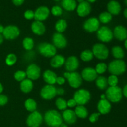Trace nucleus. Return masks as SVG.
Segmentation results:
<instances>
[{"label": "nucleus", "instance_id": "cd10ccee", "mask_svg": "<svg viewBox=\"0 0 127 127\" xmlns=\"http://www.w3.org/2000/svg\"><path fill=\"white\" fill-rule=\"evenodd\" d=\"M74 112L77 117L81 118V119H86L88 115V110L84 105L77 106L74 110Z\"/></svg>", "mask_w": 127, "mask_h": 127}, {"label": "nucleus", "instance_id": "79ce46f5", "mask_svg": "<svg viewBox=\"0 0 127 127\" xmlns=\"http://www.w3.org/2000/svg\"><path fill=\"white\" fill-rule=\"evenodd\" d=\"M24 16L27 20H31L34 18V12L32 10H26L24 14Z\"/></svg>", "mask_w": 127, "mask_h": 127}, {"label": "nucleus", "instance_id": "052dcab7", "mask_svg": "<svg viewBox=\"0 0 127 127\" xmlns=\"http://www.w3.org/2000/svg\"><path fill=\"white\" fill-rule=\"evenodd\" d=\"M76 2H78V3H81V2L84 1V0H76Z\"/></svg>", "mask_w": 127, "mask_h": 127}, {"label": "nucleus", "instance_id": "2eb2a0df", "mask_svg": "<svg viewBox=\"0 0 127 127\" xmlns=\"http://www.w3.org/2000/svg\"><path fill=\"white\" fill-rule=\"evenodd\" d=\"M76 12L79 17H84L88 16L91 11V6L90 3L84 1L78 4L76 7Z\"/></svg>", "mask_w": 127, "mask_h": 127}, {"label": "nucleus", "instance_id": "09e8293b", "mask_svg": "<svg viewBox=\"0 0 127 127\" xmlns=\"http://www.w3.org/2000/svg\"><path fill=\"white\" fill-rule=\"evenodd\" d=\"M64 93V90L63 89V88H58V89H57V94L58 95H63Z\"/></svg>", "mask_w": 127, "mask_h": 127}, {"label": "nucleus", "instance_id": "ea45409f", "mask_svg": "<svg viewBox=\"0 0 127 127\" xmlns=\"http://www.w3.org/2000/svg\"><path fill=\"white\" fill-rule=\"evenodd\" d=\"M51 13L55 16H60L63 14V9L59 6H53L50 11Z\"/></svg>", "mask_w": 127, "mask_h": 127}, {"label": "nucleus", "instance_id": "4c0bfd02", "mask_svg": "<svg viewBox=\"0 0 127 127\" xmlns=\"http://www.w3.org/2000/svg\"><path fill=\"white\" fill-rule=\"evenodd\" d=\"M14 77L17 81L21 82L26 79L27 75H26V72L24 71H17L14 73Z\"/></svg>", "mask_w": 127, "mask_h": 127}, {"label": "nucleus", "instance_id": "13d9d810", "mask_svg": "<svg viewBox=\"0 0 127 127\" xmlns=\"http://www.w3.org/2000/svg\"><path fill=\"white\" fill-rule=\"evenodd\" d=\"M60 127H68V125H67L66 124H63V123H62V125H60Z\"/></svg>", "mask_w": 127, "mask_h": 127}, {"label": "nucleus", "instance_id": "39448f33", "mask_svg": "<svg viewBox=\"0 0 127 127\" xmlns=\"http://www.w3.org/2000/svg\"><path fill=\"white\" fill-rule=\"evenodd\" d=\"M93 55L101 60H106L109 55V51L107 47L102 43H96L93 47Z\"/></svg>", "mask_w": 127, "mask_h": 127}, {"label": "nucleus", "instance_id": "e2e57ef3", "mask_svg": "<svg viewBox=\"0 0 127 127\" xmlns=\"http://www.w3.org/2000/svg\"><path fill=\"white\" fill-rule=\"evenodd\" d=\"M53 1H60V0H53Z\"/></svg>", "mask_w": 127, "mask_h": 127}, {"label": "nucleus", "instance_id": "ddd939ff", "mask_svg": "<svg viewBox=\"0 0 127 127\" xmlns=\"http://www.w3.org/2000/svg\"><path fill=\"white\" fill-rule=\"evenodd\" d=\"M50 13V11L48 7L45 6H40L34 12V19L35 21L42 22L48 18Z\"/></svg>", "mask_w": 127, "mask_h": 127}, {"label": "nucleus", "instance_id": "4be33fe9", "mask_svg": "<svg viewBox=\"0 0 127 127\" xmlns=\"http://www.w3.org/2000/svg\"><path fill=\"white\" fill-rule=\"evenodd\" d=\"M113 34L119 40H125L127 38V30L124 26H117L114 29Z\"/></svg>", "mask_w": 127, "mask_h": 127}, {"label": "nucleus", "instance_id": "5701e85b", "mask_svg": "<svg viewBox=\"0 0 127 127\" xmlns=\"http://www.w3.org/2000/svg\"><path fill=\"white\" fill-rule=\"evenodd\" d=\"M31 30L35 34L37 35H42L45 32L46 28L43 22L41 21H35L31 25Z\"/></svg>", "mask_w": 127, "mask_h": 127}, {"label": "nucleus", "instance_id": "6e6d98bb", "mask_svg": "<svg viewBox=\"0 0 127 127\" xmlns=\"http://www.w3.org/2000/svg\"><path fill=\"white\" fill-rule=\"evenodd\" d=\"M100 99H106V95H105V94H102V95H100Z\"/></svg>", "mask_w": 127, "mask_h": 127}, {"label": "nucleus", "instance_id": "864d4df0", "mask_svg": "<svg viewBox=\"0 0 127 127\" xmlns=\"http://www.w3.org/2000/svg\"><path fill=\"white\" fill-rule=\"evenodd\" d=\"M124 16H125V18L127 19V8H126L125 10H124Z\"/></svg>", "mask_w": 127, "mask_h": 127}, {"label": "nucleus", "instance_id": "7ed1b4c3", "mask_svg": "<svg viewBox=\"0 0 127 127\" xmlns=\"http://www.w3.org/2000/svg\"><path fill=\"white\" fill-rule=\"evenodd\" d=\"M106 99L109 102L117 103L120 102L122 99V90L120 87L110 86L107 89L105 92Z\"/></svg>", "mask_w": 127, "mask_h": 127}, {"label": "nucleus", "instance_id": "2f4dec72", "mask_svg": "<svg viewBox=\"0 0 127 127\" xmlns=\"http://www.w3.org/2000/svg\"><path fill=\"white\" fill-rule=\"evenodd\" d=\"M67 27V22L66 20L60 19L56 22L55 24V29L58 33H62L65 31Z\"/></svg>", "mask_w": 127, "mask_h": 127}, {"label": "nucleus", "instance_id": "4d7b16f0", "mask_svg": "<svg viewBox=\"0 0 127 127\" xmlns=\"http://www.w3.org/2000/svg\"><path fill=\"white\" fill-rule=\"evenodd\" d=\"M2 91H3V87H2V84H1V83H0V94H1V93H2Z\"/></svg>", "mask_w": 127, "mask_h": 127}, {"label": "nucleus", "instance_id": "a211bd4d", "mask_svg": "<svg viewBox=\"0 0 127 127\" xmlns=\"http://www.w3.org/2000/svg\"><path fill=\"white\" fill-rule=\"evenodd\" d=\"M64 65L68 72H74L79 67V60L75 56H71L65 61Z\"/></svg>", "mask_w": 127, "mask_h": 127}, {"label": "nucleus", "instance_id": "37998d69", "mask_svg": "<svg viewBox=\"0 0 127 127\" xmlns=\"http://www.w3.org/2000/svg\"><path fill=\"white\" fill-rule=\"evenodd\" d=\"M100 115H101V114H100L99 112L93 113V114H92L91 115H90V117H89V122L91 123H95V122L97 121Z\"/></svg>", "mask_w": 127, "mask_h": 127}, {"label": "nucleus", "instance_id": "bf43d9fd", "mask_svg": "<svg viewBox=\"0 0 127 127\" xmlns=\"http://www.w3.org/2000/svg\"><path fill=\"white\" fill-rule=\"evenodd\" d=\"M125 48L127 50V38L125 40Z\"/></svg>", "mask_w": 127, "mask_h": 127}, {"label": "nucleus", "instance_id": "6ab92c4d", "mask_svg": "<svg viewBox=\"0 0 127 127\" xmlns=\"http://www.w3.org/2000/svg\"><path fill=\"white\" fill-rule=\"evenodd\" d=\"M112 105L107 99H100L97 104V109L100 114L106 115L111 110Z\"/></svg>", "mask_w": 127, "mask_h": 127}, {"label": "nucleus", "instance_id": "412c9836", "mask_svg": "<svg viewBox=\"0 0 127 127\" xmlns=\"http://www.w3.org/2000/svg\"><path fill=\"white\" fill-rule=\"evenodd\" d=\"M108 12L112 15H119L121 11V5L116 0H111L109 1L107 6Z\"/></svg>", "mask_w": 127, "mask_h": 127}, {"label": "nucleus", "instance_id": "a878e982", "mask_svg": "<svg viewBox=\"0 0 127 127\" xmlns=\"http://www.w3.org/2000/svg\"><path fill=\"white\" fill-rule=\"evenodd\" d=\"M62 7L67 11H73L76 9L77 2L76 0H62Z\"/></svg>", "mask_w": 127, "mask_h": 127}, {"label": "nucleus", "instance_id": "7c9ffc66", "mask_svg": "<svg viewBox=\"0 0 127 127\" xmlns=\"http://www.w3.org/2000/svg\"><path fill=\"white\" fill-rule=\"evenodd\" d=\"M95 84L97 88L101 90L107 89L108 86V81L107 78H106L104 76H99L97 78L95 79Z\"/></svg>", "mask_w": 127, "mask_h": 127}, {"label": "nucleus", "instance_id": "9b49d317", "mask_svg": "<svg viewBox=\"0 0 127 127\" xmlns=\"http://www.w3.org/2000/svg\"><path fill=\"white\" fill-rule=\"evenodd\" d=\"M40 95L45 100H51L57 95V88L53 85L47 84L41 89Z\"/></svg>", "mask_w": 127, "mask_h": 127}, {"label": "nucleus", "instance_id": "603ef678", "mask_svg": "<svg viewBox=\"0 0 127 127\" xmlns=\"http://www.w3.org/2000/svg\"><path fill=\"white\" fill-rule=\"evenodd\" d=\"M3 40H4L3 36H2L1 34H0V44H1V43H2V42H3Z\"/></svg>", "mask_w": 127, "mask_h": 127}, {"label": "nucleus", "instance_id": "72a5a7b5", "mask_svg": "<svg viewBox=\"0 0 127 127\" xmlns=\"http://www.w3.org/2000/svg\"><path fill=\"white\" fill-rule=\"evenodd\" d=\"M22 46L26 50H31L34 46V41L31 37H26L22 41Z\"/></svg>", "mask_w": 127, "mask_h": 127}, {"label": "nucleus", "instance_id": "6e6552de", "mask_svg": "<svg viewBox=\"0 0 127 127\" xmlns=\"http://www.w3.org/2000/svg\"><path fill=\"white\" fill-rule=\"evenodd\" d=\"M43 121L42 114L38 111L31 112L27 117L26 124L29 127H39Z\"/></svg>", "mask_w": 127, "mask_h": 127}, {"label": "nucleus", "instance_id": "f704fd0d", "mask_svg": "<svg viewBox=\"0 0 127 127\" xmlns=\"http://www.w3.org/2000/svg\"><path fill=\"white\" fill-rule=\"evenodd\" d=\"M93 52L89 50H85L83 51L81 53V59L84 62H89V61L92 60L93 58Z\"/></svg>", "mask_w": 127, "mask_h": 127}, {"label": "nucleus", "instance_id": "aec40b11", "mask_svg": "<svg viewBox=\"0 0 127 127\" xmlns=\"http://www.w3.org/2000/svg\"><path fill=\"white\" fill-rule=\"evenodd\" d=\"M62 118L63 120L69 125L74 124L77 120V117L75 112L71 109H66L65 110H64L62 114Z\"/></svg>", "mask_w": 127, "mask_h": 127}, {"label": "nucleus", "instance_id": "3c124183", "mask_svg": "<svg viewBox=\"0 0 127 127\" xmlns=\"http://www.w3.org/2000/svg\"><path fill=\"white\" fill-rule=\"evenodd\" d=\"M4 31V27L1 24H0V34L2 33Z\"/></svg>", "mask_w": 127, "mask_h": 127}, {"label": "nucleus", "instance_id": "a19ab883", "mask_svg": "<svg viewBox=\"0 0 127 127\" xmlns=\"http://www.w3.org/2000/svg\"><path fill=\"white\" fill-rule=\"evenodd\" d=\"M108 84L110 86H117L118 83H119V79L117 76L115 75H110L107 79Z\"/></svg>", "mask_w": 127, "mask_h": 127}, {"label": "nucleus", "instance_id": "473e14b6", "mask_svg": "<svg viewBox=\"0 0 127 127\" xmlns=\"http://www.w3.org/2000/svg\"><path fill=\"white\" fill-rule=\"evenodd\" d=\"M112 19V15L109 13L108 11H105L100 14L99 17V22L103 24H107Z\"/></svg>", "mask_w": 127, "mask_h": 127}, {"label": "nucleus", "instance_id": "f03ea898", "mask_svg": "<svg viewBox=\"0 0 127 127\" xmlns=\"http://www.w3.org/2000/svg\"><path fill=\"white\" fill-rule=\"evenodd\" d=\"M126 64L122 60H115L109 63L107 68L112 75L119 76L124 74L126 71Z\"/></svg>", "mask_w": 127, "mask_h": 127}, {"label": "nucleus", "instance_id": "1a4fd4ad", "mask_svg": "<svg viewBox=\"0 0 127 127\" xmlns=\"http://www.w3.org/2000/svg\"><path fill=\"white\" fill-rule=\"evenodd\" d=\"M100 27V22L96 17H90L84 21L83 24V28L88 32H96Z\"/></svg>", "mask_w": 127, "mask_h": 127}, {"label": "nucleus", "instance_id": "f3484780", "mask_svg": "<svg viewBox=\"0 0 127 127\" xmlns=\"http://www.w3.org/2000/svg\"><path fill=\"white\" fill-rule=\"evenodd\" d=\"M68 83L71 87L73 88H78L82 84L81 76L77 72H70V75L68 78Z\"/></svg>", "mask_w": 127, "mask_h": 127}, {"label": "nucleus", "instance_id": "bb28decb", "mask_svg": "<svg viewBox=\"0 0 127 127\" xmlns=\"http://www.w3.org/2000/svg\"><path fill=\"white\" fill-rule=\"evenodd\" d=\"M33 84L32 81L29 79H25L21 81L20 84V89L24 93H30L33 89Z\"/></svg>", "mask_w": 127, "mask_h": 127}, {"label": "nucleus", "instance_id": "680f3d73", "mask_svg": "<svg viewBox=\"0 0 127 127\" xmlns=\"http://www.w3.org/2000/svg\"><path fill=\"white\" fill-rule=\"evenodd\" d=\"M124 2H125V5L127 6V0H124Z\"/></svg>", "mask_w": 127, "mask_h": 127}, {"label": "nucleus", "instance_id": "f257e3e1", "mask_svg": "<svg viewBox=\"0 0 127 127\" xmlns=\"http://www.w3.org/2000/svg\"><path fill=\"white\" fill-rule=\"evenodd\" d=\"M44 120L47 125L51 127H60L63 123L62 116L55 110H50L46 112Z\"/></svg>", "mask_w": 127, "mask_h": 127}, {"label": "nucleus", "instance_id": "8fccbe9b", "mask_svg": "<svg viewBox=\"0 0 127 127\" xmlns=\"http://www.w3.org/2000/svg\"><path fill=\"white\" fill-rule=\"evenodd\" d=\"M122 93L124 95V96L127 98V84H126V85L124 86V89H123V91H122Z\"/></svg>", "mask_w": 127, "mask_h": 127}, {"label": "nucleus", "instance_id": "c03bdc74", "mask_svg": "<svg viewBox=\"0 0 127 127\" xmlns=\"http://www.w3.org/2000/svg\"><path fill=\"white\" fill-rule=\"evenodd\" d=\"M8 102V98L7 96L2 94H0V106L6 105Z\"/></svg>", "mask_w": 127, "mask_h": 127}, {"label": "nucleus", "instance_id": "e433bc0d", "mask_svg": "<svg viewBox=\"0 0 127 127\" xmlns=\"http://www.w3.org/2000/svg\"><path fill=\"white\" fill-rule=\"evenodd\" d=\"M17 62V57L14 53H10L6 58V63L8 66H12Z\"/></svg>", "mask_w": 127, "mask_h": 127}, {"label": "nucleus", "instance_id": "c9c22d12", "mask_svg": "<svg viewBox=\"0 0 127 127\" xmlns=\"http://www.w3.org/2000/svg\"><path fill=\"white\" fill-rule=\"evenodd\" d=\"M55 104L59 110H65L66 109L67 107H68L67 102L64 99H63V98H58L56 100Z\"/></svg>", "mask_w": 127, "mask_h": 127}, {"label": "nucleus", "instance_id": "423d86ee", "mask_svg": "<svg viewBox=\"0 0 127 127\" xmlns=\"http://www.w3.org/2000/svg\"><path fill=\"white\" fill-rule=\"evenodd\" d=\"M73 99L75 100L77 105H84L90 100V93L86 89H79L74 93Z\"/></svg>", "mask_w": 127, "mask_h": 127}, {"label": "nucleus", "instance_id": "49530a36", "mask_svg": "<svg viewBox=\"0 0 127 127\" xmlns=\"http://www.w3.org/2000/svg\"><path fill=\"white\" fill-rule=\"evenodd\" d=\"M76 105L77 104L74 99H69V100L67 102V105H68V107H75Z\"/></svg>", "mask_w": 127, "mask_h": 127}, {"label": "nucleus", "instance_id": "9d476101", "mask_svg": "<svg viewBox=\"0 0 127 127\" xmlns=\"http://www.w3.org/2000/svg\"><path fill=\"white\" fill-rule=\"evenodd\" d=\"M20 34V31L16 26L10 25L4 28L2 36L7 40H14Z\"/></svg>", "mask_w": 127, "mask_h": 127}, {"label": "nucleus", "instance_id": "dca6fc26", "mask_svg": "<svg viewBox=\"0 0 127 127\" xmlns=\"http://www.w3.org/2000/svg\"><path fill=\"white\" fill-rule=\"evenodd\" d=\"M97 73L94 68L91 67L85 68L81 72V77L86 81L91 82L95 80L97 78Z\"/></svg>", "mask_w": 127, "mask_h": 127}, {"label": "nucleus", "instance_id": "20e7f679", "mask_svg": "<svg viewBox=\"0 0 127 127\" xmlns=\"http://www.w3.org/2000/svg\"><path fill=\"white\" fill-rule=\"evenodd\" d=\"M38 50L40 54L48 58L54 57L57 53V48L52 43L47 42L40 43L38 46Z\"/></svg>", "mask_w": 127, "mask_h": 127}, {"label": "nucleus", "instance_id": "393cba45", "mask_svg": "<svg viewBox=\"0 0 127 127\" xmlns=\"http://www.w3.org/2000/svg\"><path fill=\"white\" fill-rule=\"evenodd\" d=\"M43 78L45 81L48 84L53 85L56 83L57 74L51 70H46L43 74Z\"/></svg>", "mask_w": 127, "mask_h": 127}, {"label": "nucleus", "instance_id": "5fc2aeb1", "mask_svg": "<svg viewBox=\"0 0 127 127\" xmlns=\"http://www.w3.org/2000/svg\"><path fill=\"white\" fill-rule=\"evenodd\" d=\"M97 0H86V1H87V2H89V3H94V2H95Z\"/></svg>", "mask_w": 127, "mask_h": 127}, {"label": "nucleus", "instance_id": "f8f14e48", "mask_svg": "<svg viewBox=\"0 0 127 127\" xmlns=\"http://www.w3.org/2000/svg\"><path fill=\"white\" fill-rule=\"evenodd\" d=\"M26 73L28 79L31 80H37L40 76L41 69L38 66L32 63L27 66Z\"/></svg>", "mask_w": 127, "mask_h": 127}, {"label": "nucleus", "instance_id": "c85d7f7f", "mask_svg": "<svg viewBox=\"0 0 127 127\" xmlns=\"http://www.w3.org/2000/svg\"><path fill=\"white\" fill-rule=\"evenodd\" d=\"M112 54L114 58L117 60H121L125 56L124 50L119 46H115L112 48Z\"/></svg>", "mask_w": 127, "mask_h": 127}, {"label": "nucleus", "instance_id": "b1692460", "mask_svg": "<svg viewBox=\"0 0 127 127\" xmlns=\"http://www.w3.org/2000/svg\"><path fill=\"white\" fill-rule=\"evenodd\" d=\"M65 63V58L61 55H55L50 61L51 66L54 68H60Z\"/></svg>", "mask_w": 127, "mask_h": 127}, {"label": "nucleus", "instance_id": "c756f323", "mask_svg": "<svg viewBox=\"0 0 127 127\" xmlns=\"http://www.w3.org/2000/svg\"><path fill=\"white\" fill-rule=\"evenodd\" d=\"M24 106L26 110L29 112H33L36 111V109H37V107L36 102L33 99H31V98L27 99L25 101Z\"/></svg>", "mask_w": 127, "mask_h": 127}, {"label": "nucleus", "instance_id": "58836bf2", "mask_svg": "<svg viewBox=\"0 0 127 127\" xmlns=\"http://www.w3.org/2000/svg\"><path fill=\"white\" fill-rule=\"evenodd\" d=\"M95 69L97 74H103L107 69V65L104 63H98L96 65V66H95Z\"/></svg>", "mask_w": 127, "mask_h": 127}, {"label": "nucleus", "instance_id": "4468645a", "mask_svg": "<svg viewBox=\"0 0 127 127\" xmlns=\"http://www.w3.org/2000/svg\"><path fill=\"white\" fill-rule=\"evenodd\" d=\"M53 45L58 48H64L67 45V40L64 35L62 33L56 32L52 37Z\"/></svg>", "mask_w": 127, "mask_h": 127}, {"label": "nucleus", "instance_id": "0eeeda50", "mask_svg": "<svg viewBox=\"0 0 127 127\" xmlns=\"http://www.w3.org/2000/svg\"><path fill=\"white\" fill-rule=\"evenodd\" d=\"M97 37L101 42L107 43L113 39L114 34L109 27L107 26H102L97 31Z\"/></svg>", "mask_w": 127, "mask_h": 127}, {"label": "nucleus", "instance_id": "de8ad7c7", "mask_svg": "<svg viewBox=\"0 0 127 127\" xmlns=\"http://www.w3.org/2000/svg\"><path fill=\"white\" fill-rule=\"evenodd\" d=\"M24 1L25 0H12V2L15 6H19L24 2Z\"/></svg>", "mask_w": 127, "mask_h": 127}, {"label": "nucleus", "instance_id": "a18cd8bd", "mask_svg": "<svg viewBox=\"0 0 127 127\" xmlns=\"http://www.w3.org/2000/svg\"><path fill=\"white\" fill-rule=\"evenodd\" d=\"M64 83H65V78L64 77H57V79H56V83L58 84L59 85H63L64 84Z\"/></svg>", "mask_w": 127, "mask_h": 127}]
</instances>
